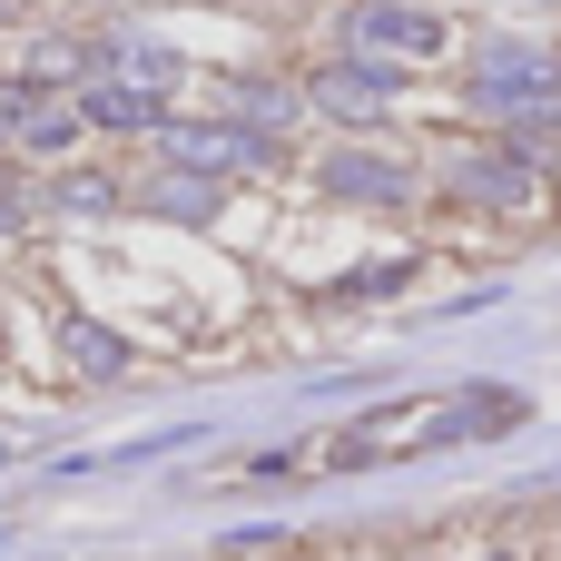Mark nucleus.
Instances as JSON below:
<instances>
[{
    "label": "nucleus",
    "instance_id": "nucleus-1",
    "mask_svg": "<svg viewBox=\"0 0 561 561\" xmlns=\"http://www.w3.org/2000/svg\"><path fill=\"white\" fill-rule=\"evenodd\" d=\"M523 424L513 394H454V404H385L365 414L355 434H335V463H394V454H434V444H473V434H503Z\"/></svg>",
    "mask_w": 561,
    "mask_h": 561
},
{
    "label": "nucleus",
    "instance_id": "nucleus-2",
    "mask_svg": "<svg viewBox=\"0 0 561 561\" xmlns=\"http://www.w3.org/2000/svg\"><path fill=\"white\" fill-rule=\"evenodd\" d=\"M473 108H493V118H513V128H561V59L542 39H493L483 59H473ZM523 138V148H533Z\"/></svg>",
    "mask_w": 561,
    "mask_h": 561
},
{
    "label": "nucleus",
    "instance_id": "nucleus-3",
    "mask_svg": "<svg viewBox=\"0 0 561 561\" xmlns=\"http://www.w3.org/2000/svg\"><path fill=\"white\" fill-rule=\"evenodd\" d=\"M345 49L404 69V59H434V49H444V20L414 10V0H355V10H345Z\"/></svg>",
    "mask_w": 561,
    "mask_h": 561
},
{
    "label": "nucleus",
    "instance_id": "nucleus-4",
    "mask_svg": "<svg viewBox=\"0 0 561 561\" xmlns=\"http://www.w3.org/2000/svg\"><path fill=\"white\" fill-rule=\"evenodd\" d=\"M148 138H158V158H168V168H197V178H237V168H266V158H276V148H266L256 128H237V118H227V128H187V118H158Z\"/></svg>",
    "mask_w": 561,
    "mask_h": 561
},
{
    "label": "nucleus",
    "instance_id": "nucleus-5",
    "mask_svg": "<svg viewBox=\"0 0 561 561\" xmlns=\"http://www.w3.org/2000/svg\"><path fill=\"white\" fill-rule=\"evenodd\" d=\"M454 187L473 197V207H542V168H533V148L523 138H503V148H463L454 158Z\"/></svg>",
    "mask_w": 561,
    "mask_h": 561
},
{
    "label": "nucleus",
    "instance_id": "nucleus-6",
    "mask_svg": "<svg viewBox=\"0 0 561 561\" xmlns=\"http://www.w3.org/2000/svg\"><path fill=\"white\" fill-rule=\"evenodd\" d=\"M394 89H404V79H394L385 59H325V69L306 79V99H316L325 118H345V128H375V118L394 108Z\"/></svg>",
    "mask_w": 561,
    "mask_h": 561
},
{
    "label": "nucleus",
    "instance_id": "nucleus-7",
    "mask_svg": "<svg viewBox=\"0 0 561 561\" xmlns=\"http://www.w3.org/2000/svg\"><path fill=\"white\" fill-rule=\"evenodd\" d=\"M325 187L355 197V207H404V197H414V168H404V158H375V148H335V158H325Z\"/></svg>",
    "mask_w": 561,
    "mask_h": 561
},
{
    "label": "nucleus",
    "instance_id": "nucleus-8",
    "mask_svg": "<svg viewBox=\"0 0 561 561\" xmlns=\"http://www.w3.org/2000/svg\"><path fill=\"white\" fill-rule=\"evenodd\" d=\"M158 99H168V89H148V79L118 69V79H99V89L79 99V118H89V128H158Z\"/></svg>",
    "mask_w": 561,
    "mask_h": 561
},
{
    "label": "nucleus",
    "instance_id": "nucleus-9",
    "mask_svg": "<svg viewBox=\"0 0 561 561\" xmlns=\"http://www.w3.org/2000/svg\"><path fill=\"white\" fill-rule=\"evenodd\" d=\"M59 355H69L79 375H99V385H108V375H128V335H108V325H89V316H69V325H59Z\"/></svg>",
    "mask_w": 561,
    "mask_h": 561
},
{
    "label": "nucleus",
    "instance_id": "nucleus-10",
    "mask_svg": "<svg viewBox=\"0 0 561 561\" xmlns=\"http://www.w3.org/2000/svg\"><path fill=\"white\" fill-rule=\"evenodd\" d=\"M79 128H89V118H79V99H49V89H39V99H30V118H20V148L59 158V148L79 138Z\"/></svg>",
    "mask_w": 561,
    "mask_h": 561
},
{
    "label": "nucleus",
    "instance_id": "nucleus-11",
    "mask_svg": "<svg viewBox=\"0 0 561 561\" xmlns=\"http://www.w3.org/2000/svg\"><path fill=\"white\" fill-rule=\"evenodd\" d=\"M227 99H237V108H247V118H266V128H276V118H286V108H296V99H286V89H266V79H237V89H227Z\"/></svg>",
    "mask_w": 561,
    "mask_h": 561
},
{
    "label": "nucleus",
    "instance_id": "nucleus-12",
    "mask_svg": "<svg viewBox=\"0 0 561 561\" xmlns=\"http://www.w3.org/2000/svg\"><path fill=\"white\" fill-rule=\"evenodd\" d=\"M108 197H118V187H108V178H69V187H59V217H69V207H79V217H99V207H108Z\"/></svg>",
    "mask_w": 561,
    "mask_h": 561
},
{
    "label": "nucleus",
    "instance_id": "nucleus-13",
    "mask_svg": "<svg viewBox=\"0 0 561 561\" xmlns=\"http://www.w3.org/2000/svg\"><path fill=\"white\" fill-rule=\"evenodd\" d=\"M30 99H39V79H0V138H20V118H30Z\"/></svg>",
    "mask_w": 561,
    "mask_h": 561
},
{
    "label": "nucleus",
    "instance_id": "nucleus-14",
    "mask_svg": "<svg viewBox=\"0 0 561 561\" xmlns=\"http://www.w3.org/2000/svg\"><path fill=\"white\" fill-rule=\"evenodd\" d=\"M10 227H20V217H10V197H0V237H10Z\"/></svg>",
    "mask_w": 561,
    "mask_h": 561
},
{
    "label": "nucleus",
    "instance_id": "nucleus-15",
    "mask_svg": "<svg viewBox=\"0 0 561 561\" xmlns=\"http://www.w3.org/2000/svg\"><path fill=\"white\" fill-rule=\"evenodd\" d=\"M0 463H10V444H0Z\"/></svg>",
    "mask_w": 561,
    "mask_h": 561
},
{
    "label": "nucleus",
    "instance_id": "nucleus-16",
    "mask_svg": "<svg viewBox=\"0 0 561 561\" xmlns=\"http://www.w3.org/2000/svg\"><path fill=\"white\" fill-rule=\"evenodd\" d=\"M0 20H10V0H0Z\"/></svg>",
    "mask_w": 561,
    "mask_h": 561
}]
</instances>
